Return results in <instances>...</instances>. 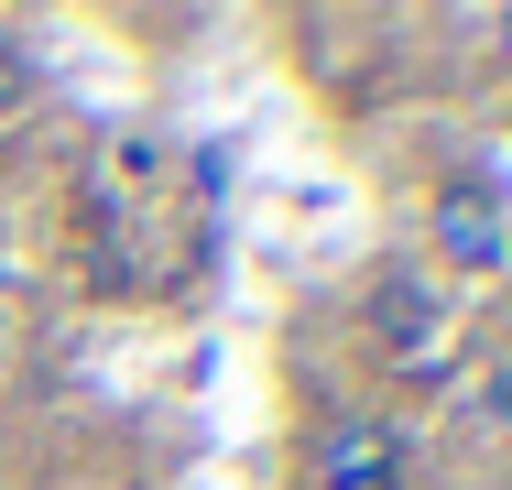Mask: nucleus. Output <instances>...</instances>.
Segmentation results:
<instances>
[{
	"label": "nucleus",
	"instance_id": "obj_1",
	"mask_svg": "<svg viewBox=\"0 0 512 490\" xmlns=\"http://www.w3.org/2000/svg\"><path fill=\"white\" fill-rule=\"evenodd\" d=\"M371 338H382V360L414 371V382L447 371V349H458V327L436 316V294L414 284V273H382V284H371Z\"/></svg>",
	"mask_w": 512,
	"mask_h": 490
},
{
	"label": "nucleus",
	"instance_id": "obj_2",
	"mask_svg": "<svg viewBox=\"0 0 512 490\" xmlns=\"http://www.w3.org/2000/svg\"><path fill=\"white\" fill-rule=\"evenodd\" d=\"M306 490H404V447H393V425L338 414V425L316 436V458H306Z\"/></svg>",
	"mask_w": 512,
	"mask_h": 490
},
{
	"label": "nucleus",
	"instance_id": "obj_3",
	"mask_svg": "<svg viewBox=\"0 0 512 490\" xmlns=\"http://www.w3.org/2000/svg\"><path fill=\"white\" fill-rule=\"evenodd\" d=\"M436 251H447V273H480V284H491V273L512 262L502 207H491V196H469V186H447V196H436Z\"/></svg>",
	"mask_w": 512,
	"mask_h": 490
},
{
	"label": "nucleus",
	"instance_id": "obj_4",
	"mask_svg": "<svg viewBox=\"0 0 512 490\" xmlns=\"http://www.w3.org/2000/svg\"><path fill=\"white\" fill-rule=\"evenodd\" d=\"M502 33H512V22H502Z\"/></svg>",
	"mask_w": 512,
	"mask_h": 490
}]
</instances>
